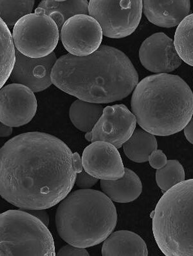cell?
Returning a JSON list of instances; mask_svg holds the SVG:
<instances>
[{"label": "cell", "instance_id": "484cf974", "mask_svg": "<svg viewBox=\"0 0 193 256\" xmlns=\"http://www.w3.org/2000/svg\"><path fill=\"white\" fill-rule=\"evenodd\" d=\"M148 162L153 168L158 170L165 166L167 160L166 156L162 150L156 149L149 156Z\"/></svg>", "mask_w": 193, "mask_h": 256}, {"label": "cell", "instance_id": "cb8c5ba5", "mask_svg": "<svg viewBox=\"0 0 193 256\" xmlns=\"http://www.w3.org/2000/svg\"><path fill=\"white\" fill-rule=\"evenodd\" d=\"M183 180L184 169L177 160H168L165 166L156 172V184L163 194Z\"/></svg>", "mask_w": 193, "mask_h": 256}, {"label": "cell", "instance_id": "8992f818", "mask_svg": "<svg viewBox=\"0 0 193 256\" xmlns=\"http://www.w3.org/2000/svg\"><path fill=\"white\" fill-rule=\"evenodd\" d=\"M0 256H54L55 244L48 226L24 210L0 215Z\"/></svg>", "mask_w": 193, "mask_h": 256}, {"label": "cell", "instance_id": "4fadbf2b", "mask_svg": "<svg viewBox=\"0 0 193 256\" xmlns=\"http://www.w3.org/2000/svg\"><path fill=\"white\" fill-rule=\"evenodd\" d=\"M17 60L11 74L10 82L27 86L34 92H42L52 84V70L58 58L53 52L41 58H28L18 50L16 51Z\"/></svg>", "mask_w": 193, "mask_h": 256}, {"label": "cell", "instance_id": "44dd1931", "mask_svg": "<svg viewBox=\"0 0 193 256\" xmlns=\"http://www.w3.org/2000/svg\"><path fill=\"white\" fill-rule=\"evenodd\" d=\"M174 44L181 60L193 66V14L184 18L177 27Z\"/></svg>", "mask_w": 193, "mask_h": 256}, {"label": "cell", "instance_id": "7a4b0ae2", "mask_svg": "<svg viewBox=\"0 0 193 256\" xmlns=\"http://www.w3.org/2000/svg\"><path fill=\"white\" fill-rule=\"evenodd\" d=\"M52 84L81 100L109 104L123 100L135 90L138 74L123 52L101 45L85 56L67 54L60 56L52 70Z\"/></svg>", "mask_w": 193, "mask_h": 256}, {"label": "cell", "instance_id": "4316f807", "mask_svg": "<svg viewBox=\"0 0 193 256\" xmlns=\"http://www.w3.org/2000/svg\"><path fill=\"white\" fill-rule=\"evenodd\" d=\"M57 256H89V253L86 250L85 248H77L67 244L63 246L62 248L56 254Z\"/></svg>", "mask_w": 193, "mask_h": 256}, {"label": "cell", "instance_id": "83f0119b", "mask_svg": "<svg viewBox=\"0 0 193 256\" xmlns=\"http://www.w3.org/2000/svg\"><path fill=\"white\" fill-rule=\"evenodd\" d=\"M26 210L27 212H29V214H31L32 215H33V216H35L36 217V218H38V219H40L41 221L43 222V223H44L45 225H46L47 226L49 225V214H48L47 212L45 210Z\"/></svg>", "mask_w": 193, "mask_h": 256}, {"label": "cell", "instance_id": "f1b7e54d", "mask_svg": "<svg viewBox=\"0 0 193 256\" xmlns=\"http://www.w3.org/2000/svg\"><path fill=\"white\" fill-rule=\"evenodd\" d=\"M72 162H73L74 171L76 172V174L81 173V172L83 170L84 168L83 166V162H82V158H81L78 153H73Z\"/></svg>", "mask_w": 193, "mask_h": 256}, {"label": "cell", "instance_id": "4dcf8cb0", "mask_svg": "<svg viewBox=\"0 0 193 256\" xmlns=\"http://www.w3.org/2000/svg\"><path fill=\"white\" fill-rule=\"evenodd\" d=\"M0 136L2 138H6L10 136L13 132L12 126H7L3 123L0 124Z\"/></svg>", "mask_w": 193, "mask_h": 256}, {"label": "cell", "instance_id": "8fae6325", "mask_svg": "<svg viewBox=\"0 0 193 256\" xmlns=\"http://www.w3.org/2000/svg\"><path fill=\"white\" fill-rule=\"evenodd\" d=\"M135 116L123 104L107 106L92 130V142H105L120 148L136 129Z\"/></svg>", "mask_w": 193, "mask_h": 256}, {"label": "cell", "instance_id": "6da1fadb", "mask_svg": "<svg viewBox=\"0 0 193 256\" xmlns=\"http://www.w3.org/2000/svg\"><path fill=\"white\" fill-rule=\"evenodd\" d=\"M73 153L49 134H21L0 150V194L22 210H47L70 194L77 174Z\"/></svg>", "mask_w": 193, "mask_h": 256}, {"label": "cell", "instance_id": "d4e9b609", "mask_svg": "<svg viewBox=\"0 0 193 256\" xmlns=\"http://www.w3.org/2000/svg\"><path fill=\"white\" fill-rule=\"evenodd\" d=\"M98 181V178L90 176L85 170H83L81 173L77 174L76 184L81 189H90L96 184Z\"/></svg>", "mask_w": 193, "mask_h": 256}, {"label": "cell", "instance_id": "ffe728a7", "mask_svg": "<svg viewBox=\"0 0 193 256\" xmlns=\"http://www.w3.org/2000/svg\"><path fill=\"white\" fill-rule=\"evenodd\" d=\"M104 110L101 104L77 99L70 106V119L78 130L84 132H90L101 117Z\"/></svg>", "mask_w": 193, "mask_h": 256}, {"label": "cell", "instance_id": "ac0fdd59", "mask_svg": "<svg viewBox=\"0 0 193 256\" xmlns=\"http://www.w3.org/2000/svg\"><path fill=\"white\" fill-rule=\"evenodd\" d=\"M88 4L89 2L86 0H47L40 2L38 8H36L35 13L49 16L55 22L59 30L61 32V28L70 18L78 14L89 15Z\"/></svg>", "mask_w": 193, "mask_h": 256}, {"label": "cell", "instance_id": "9a60e30c", "mask_svg": "<svg viewBox=\"0 0 193 256\" xmlns=\"http://www.w3.org/2000/svg\"><path fill=\"white\" fill-rule=\"evenodd\" d=\"M143 12L151 24L163 28L179 26L189 16L190 2L142 1Z\"/></svg>", "mask_w": 193, "mask_h": 256}, {"label": "cell", "instance_id": "7c38bea8", "mask_svg": "<svg viewBox=\"0 0 193 256\" xmlns=\"http://www.w3.org/2000/svg\"><path fill=\"white\" fill-rule=\"evenodd\" d=\"M81 158L84 170L98 180H115L124 176L121 156L117 148L109 142H92L84 150Z\"/></svg>", "mask_w": 193, "mask_h": 256}, {"label": "cell", "instance_id": "f546056e", "mask_svg": "<svg viewBox=\"0 0 193 256\" xmlns=\"http://www.w3.org/2000/svg\"><path fill=\"white\" fill-rule=\"evenodd\" d=\"M184 134L186 139L190 144H193V118L190 120V122L184 128Z\"/></svg>", "mask_w": 193, "mask_h": 256}, {"label": "cell", "instance_id": "ba28073f", "mask_svg": "<svg viewBox=\"0 0 193 256\" xmlns=\"http://www.w3.org/2000/svg\"><path fill=\"white\" fill-rule=\"evenodd\" d=\"M142 1L92 0L88 12L101 26L103 36L112 38L128 37L137 28L142 18Z\"/></svg>", "mask_w": 193, "mask_h": 256}, {"label": "cell", "instance_id": "277c9868", "mask_svg": "<svg viewBox=\"0 0 193 256\" xmlns=\"http://www.w3.org/2000/svg\"><path fill=\"white\" fill-rule=\"evenodd\" d=\"M117 222L114 204L103 192L81 189L70 192L57 208L56 225L60 236L77 248L103 242Z\"/></svg>", "mask_w": 193, "mask_h": 256}, {"label": "cell", "instance_id": "7402d4cb", "mask_svg": "<svg viewBox=\"0 0 193 256\" xmlns=\"http://www.w3.org/2000/svg\"><path fill=\"white\" fill-rule=\"evenodd\" d=\"M0 38H1V88L10 78L15 67L17 56L13 35L6 24L0 20Z\"/></svg>", "mask_w": 193, "mask_h": 256}, {"label": "cell", "instance_id": "e0dca14e", "mask_svg": "<svg viewBox=\"0 0 193 256\" xmlns=\"http://www.w3.org/2000/svg\"><path fill=\"white\" fill-rule=\"evenodd\" d=\"M100 184L104 194L117 203L131 202L138 198L142 192L141 180L129 168H125L124 176L119 180H101Z\"/></svg>", "mask_w": 193, "mask_h": 256}, {"label": "cell", "instance_id": "5b68a950", "mask_svg": "<svg viewBox=\"0 0 193 256\" xmlns=\"http://www.w3.org/2000/svg\"><path fill=\"white\" fill-rule=\"evenodd\" d=\"M151 217L154 239L163 254L193 256V180L164 192Z\"/></svg>", "mask_w": 193, "mask_h": 256}, {"label": "cell", "instance_id": "1f68e13d", "mask_svg": "<svg viewBox=\"0 0 193 256\" xmlns=\"http://www.w3.org/2000/svg\"><path fill=\"white\" fill-rule=\"evenodd\" d=\"M85 139L86 140H87L88 142H92V131H90V132H86Z\"/></svg>", "mask_w": 193, "mask_h": 256}, {"label": "cell", "instance_id": "3957f363", "mask_svg": "<svg viewBox=\"0 0 193 256\" xmlns=\"http://www.w3.org/2000/svg\"><path fill=\"white\" fill-rule=\"evenodd\" d=\"M138 126L158 136L180 132L193 115V92L181 77L152 74L138 82L131 100Z\"/></svg>", "mask_w": 193, "mask_h": 256}, {"label": "cell", "instance_id": "d6986e66", "mask_svg": "<svg viewBox=\"0 0 193 256\" xmlns=\"http://www.w3.org/2000/svg\"><path fill=\"white\" fill-rule=\"evenodd\" d=\"M125 155L133 162H148L149 156L158 148L157 141L152 134L142 128H136L123 146Z\"/></svg>", "mask_w": 193, "mask_h": 256}, {"label": "cell", "instance_id": "603a6c76", "mask_svg": "<svg viewBox=\"0 0 193 256\" xmlns=\"http://www.w3.org/2000/svg\"><path fill=\"white\" fill-rule=\"evenodd\" d=\"M35 1L33 0H1L0 16L9 30L14 28L20 20L33 12Z\"/></svg>", "mask_w": 193, "mask_h": 256}, {"label": "cell", "instance_id": "9c48e42d", "mask_svg": "<svg viewBox=\"0 0 193 256\" xmlns=\"http://www.w3.org/2000/svg\"><path fill=\"white\" fill-rule=\"evenodd\" d=\"M61 42L69 54L77 56L91 55L99 48L103 30L98 22L89 15L70 18L61 28Z\"/></svg>", "mask_w": 193, "mask_h": 256}, {"label": "cell", "instance_id": "2e32d148", "mask_svg": "<svg viewBox=\"0 0 193 256\" xmlns=\"http://www.w3.org/2000/svg\"><path fill=\"white\" fill-rule=\"evenodd\" d=\"M103 256H147L146 243L142 238L128 230L112 232L104 241L102 248Z\"/></svg>", "mask_w": 193, "mask_h": 256}, {"label": "cell", "instance_id": "5bb4252c", "mask_svg": "<svg viewBox=\"0 0 193 256\" xmlns=\"http://www.w3.org/2000/svg\"><path fill=\"white\" fill-rule=\"evenodd\" d=\"M139 58L145 68L159 74L174 71L182 62L177 54L174 40L162 32L154 34L142 42Z\"/></svg>", "mask_w": 193, "mask_h": 256}, {"label": "cell", "instance_id": "30bf717a", "mask_svg": "<svg viewBox=\"0 0 193 256\" xmlns=\"http://www.w3.org/2000/svg\"><path fill=\"white\" fill-rule=\"evenodd\" d=\"M38 103L33 90L10 84L0 90V122L12 128L26 126L35 116Z\"/></svg>", "mask_w": 193, "mask_h": 256}, {"label": "cell", "instance_id": "52a82bcc", "mask_svg": "<svg viewBox=\"0 0 193 256\" xmlns=\"http://www.w3.org/2000/svg\"><path fill=\"white\" fill-rule=\"evenodd\" d=\"M60 32L51 17L32 13L16 24L13 38L16 49L28 58H41L51 55L56 49Z\"/></svg>", "mask_w": 193, "mask_h": 256}]
</instances>
